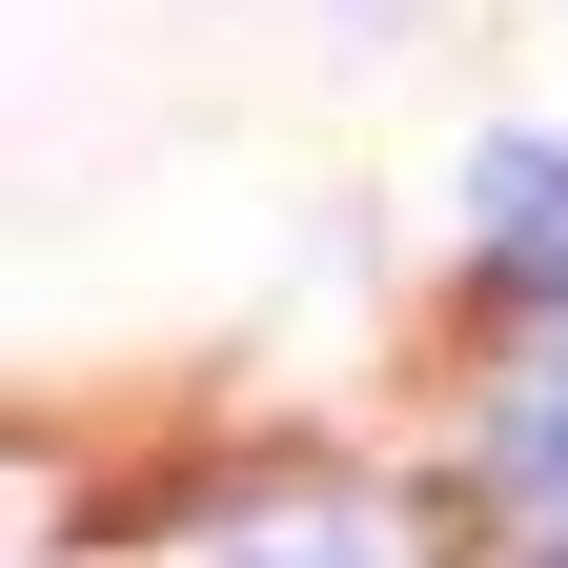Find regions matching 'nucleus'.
<instances>
[{"instance_id": "nucleus-1", "label": "nucleus", "mask_w": 568, "mask_h": 568, "mask_svg": "<svg viewBox=\"0 0 568 568\" xmlns=\"http://www.w3.org/2000/svg\"><path fill=\"white\" fill-rule=\"evenodd\" d=\"M467 244L568 305V142H487V163H467Z\"/></svg>"}, {"instance_id": "nucleus-3", "label": "nucleus", "mask_w": 568, "mask_h": 568, "mask_svg": "<svg viewBox=\"0 0 568 568\" xmlns=\"http://www.w3.org/2000/svg\"><path fill=\"white\" fill-rule=\"evenodd\" d=\"M487 447H508V487H528L548 548H568V345H528V366H508V426H487Z\"/></svg>"}, {"instance_id": "nucleus-2", "label": "nucleus", "mask_w": 568, "mask_h": 568, "mask_svg": "<svg viewBox=\"0 0 568 568\" xmlns=\"http://www.w3.org/2000/svg\"><path fill=\"white\" fill-rule=\"evenodd\" d=\"M203 568H366V508H325V487H264V508L203 528Z\"/></svg>"}, {"instance_id": "nucleus-4", "label": "nucleus", "mask_w": 568, "mask_h": 568, "mask_svg": "<svg viewBox=\"0 0 568 568\" xmlns=\"http://www.w3.org/2000/svg\"><path fill=\"white\" fill-rule=\"evenodd\" d=\"M548 568H568V548H548Z\"/></svg>"}]
</instances>
